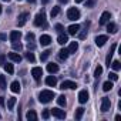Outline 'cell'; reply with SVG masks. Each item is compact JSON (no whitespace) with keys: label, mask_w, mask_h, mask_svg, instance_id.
I'll list each match as a JSON object with an SVG mask.
<instances>
[{"label":"cell","mask_w":121,"mask_h":121,"mask_svg":"<svg viewBox=\"0 0 121 121\" xmlns=\"http://www.w3.org/2000/svg\"><path fill=\"white\" fill-rule=\"evenodd\" d=\"M6 39H7V37H6L4 34H0V40H6Z\"/></svg>","instance_id":"obj_45"},{"label":"cell","mask_w":121,"mask_h":121,"mask_svg":"<svg viewBox=\"0 0 121 121\" xmlns=\"http://www.w3.org/2000/svg\"><path fill=\"white\" fill-rule=\"evenodd\" d=\"M13 50H16V51H20L22 48H23V44L22 43H17V41H13Z\"/></svg>","instance_id":"obj_33"},{"label":"cell","mask_w":121,"mask_h":121,"mask_svg":"<svg viewBox=\"0 0 121 121\" xmlns=\"http://www.w3.org/2000/svg\"><path fill=\"white\" fill-rule=\"evenodd\" d=\"M27 2H29V3H34V2H36V0H27Z\"/></svg>","instance_id":"obj_46"},{"label":"cell","mask_w":121,"mask_h":121,"mask_svg":"<svg viewBox=\"0 0 121 121\" xmlns=\"http://www.w3.org/2000/svg\"><path fill=\"white\" fill-rule=\"evenodd\" d=\"M67 50H69V53H70V54H73V53H76V51L78 50V43H77V41H71Z\"/></svg>","instance_id":"obj_20"},{"label":"cell","mask_w":121,"mask_h":121,"mask_svg":"<svg viewBox=\"0 0 121 121\" xmlns=\"http://www.w3.org/2000/svg\"><path fill=\"white\" fill-rule=\"evenodd\" d=\"M54 29H56V31H57L58 34H60V33H63V30H64V27H63L61 24H56V27H54Z\"/></svg>","instance_id":"obj_40"},{"label":"cell","mask_w":121,"mask_h":121,"mask_svg":"<svg viewBox=\"0 0 121 121\" xmlns=\"http://www.w3.org/2000/svg\"><path fill=\"white\" fill-rule=\"evenodd\" d=\"M10 90H12L13 93H20V90H22L20 83H19V81H13L12 86H10Z\"/></svg>","instance_id":"obj_22"},{"label":"cell","mask_w":121,"mask_h":121,"mask_svg":"<svg viewBox=\"0 0 121 121\" xmlns=\"http://www.w3.org/2000/svg\"><path fill=\"white\" fill-rule=\"evenodd\" d=\"M0 105H2V107L4 105V98L3 97H0Z\"/></svg>","instance_id":"obj_44"},{"label":"cell","mask_w":121,"mask_h":121,"mask_svg":"<svg viewBox=\"0 0 121 121\" xmlns=\"http://www.w3.org/2000/svg\"><path fill=\"white\" fill-rule=\"evenodd\" d=\"M34 26L40 27V26H46V14H44V10H41V13H39L34 19Z\"/></svg>","instance_id":"obj_3"},{"label":"cell","mask_w":121,"mask_h":121,"mask_svg":"<svg viewBox=\"0 0 121 121\" xmlns=\"http://www.w3.org/2000/svg\"><path fill=\"white\" fill-rule=\"evenodd\" d=\"M14 104H16V98H14V97L9 98V101H7V108H9V110H13Z\"/></svg>","instance_id":"obj_32"},{"label":"cell","mask_w":121,"mask_h":121,"mask_svg":"<svg viewBox=\"0 0 121 121\" xmlns=\"http://www.w3.org/2000/svg\"><path fill=\"white\" fill-rule=\"evenodd\" d=\"M4 63H6V56L2 54V56H0V64H4Z\"/></svg>","instance_id":"obj_43"},{"label":"cell","mask_w":121,"mask_h":121,"mask_svg":"<svg viewBox=\"0 0 121 121\" xmlns=\"http://www.w3.org/2000/svg\"><path fill=\"white\" fill-rule=\"evenodd\" d=\"M81 2H84V0H76V3H81Z\"/></svg>","instance_id":"obj_47"},{"label":"cell","mask_w":121,"mask_h":121,"mask_svg":"<svg viewBox=\"0 0 121 121\" xmlns=\"http://www.w3.org/2000/svg\"><path fill=\"white\" fill-rule=\"evenodd\" d=\"M88 97H90V94H88L87 90H81V91L78 93V101H80L81 104L87 103V101H88Z\"/></svg>","instance_id":"obj_8"},{"label":"cell","mask_w":121,"mask_h":121,"mask_svg":"<svg viewBox=\"0 0 121 121\" xmlns=\"http://www.w3.org/2000/svg\"><path fill=\"white\" fill-rule=\"evenodd\" d=\"M20 37H22V33H20L19 30H13V31L10 33V36H9L10 41H19V40H20Z\"/></svg>","instance_id":"obj_12"},{"label":"cell","mask_w":121,"mask_h":121,"mask_svg":"<svg viewBox=\"0 0 121 121\" xmlns=\"http://www.w3.org/2000/svg\"><path fill=\"white\" fill-rule=\"evenodd\" d=\"M51 43V37L48 36V34H43L41 37H40V44L41 46H48Z\"/></svg>","instance_id":"obj_14"},{"label":"cell","mask_w":121,"mask_h":121,"mask_svg":"<svg viewBox=\"0 0 121 121\" xmlns=\"http://www.w3.org/2000/svg\"><path fill=\"white\" fill-rule=\"evenodd\" d=\"M83 114H84V108H83V107H78V108L76 110V114H74V117H76V120H81V117H83Z\"/></svg>","instance_id":"obj_25"},{"label":"cell","mask_w":121,"mask_h":121,"mask_svg":"<svg viewBox=\"0 0 121 121\" xmlns=\"http://www.w3.org/2000/svg\"><path fill=\"white\" fill-rule=\"evenodd\" d=\"M27 17H29V13H22L20 16H19V20H17V26L19 27H22V26H24L26 24V22H27Z\"/></svg>","instance_id":"obj_11"},{"label":"cell","mask_w":121,"mask_h":121,"mask_svg":"<svg viewBox=\"0 0 121 121\" xmlns=\"http://www.w3.org/2000/svg\"><path fill=\"white\" fill-rule=\"evenodd\" d=\"M50 112H51L56 118H58V120H64V118H66V111H64V110H60V108H53Z\"/></svg>","instance_id":"obj_5"},{"label":"cell","mask_w":121,"mask_h":121,"mask_svg":"<svg viewBox=\"0 0 121 121\" xmlns=\"http://www.w3.org/2000/svg\"><path fill=\"white\" fill-rule=\"evenodd\" d=\"M0 88L2 90L6 88V77L4 76H0Z\"/></svg>","instance_id":"obj_35"},{"label":"cell","mask_w":121,"mask_h":121,"mask_svg":"<svg viewBox=\"0 0 121 121\" xmlns=\"http://www.w3.org/2000/svg\"><path fill=\"white\" fill-rule=\"evenodd\" d=\"M110 107H111L110 98H108V97H103V98H101V107H100V110H101L103 112H107V111L110 110Z\"/></svg>","instance_id":"obj_4"},{"label":"cell","mask_w":121,"mask_h":121,"mask_svg":"<svg viewBox=\"0 0 121 121\" xmlns=\"http://www.w3.org/2000/svg\"><path fill=\"white\" fill-rule=\"evenodd\" d=\"M67 41H69V36H67V34H64V33H60V34H58V39H57V43H58V44L63 46V44H66Z\"/></svg>","instance_id":"obj_15"},{"label":"cell","mask_w":121,"mask_h":121,"mask_svg":"<svg viewBox=\"0 0 121 121\" xmlns=\"http://www.w3.org/2000/svg\"><path fill=\"white\" fill-rule=\"evenodd\" d=\"M69 54H70V53H69L67 48H61V50L58 51V58H60V60H67Z\"/></svg>","instance_id":"obj_19"},{"label":"cell","mask_w":121,"mask_h":121,"mask_svg":"<svg viewBox=\"0 0 121 121\" xmlns=\"http://www.w3.org/2000/svg\"><path fill=\"white\" fill-rule=\"evenodd\" d=\"M107 40H108L107 36H97V37H95V44H97L98 47H103Z\"/></svg>","instance_id":"obj_13"},{"label":"cell","mask_w":121,"mask_h":121,"mask_svg":"<svg viewBox=\"0 0 121 121\" xmlns=\"http://www.w3.org/2000/svg\"><path fill=\"white\" fill-rule=\"evenodd\" d=\"M26 58L29 60V61H31V63H34V60H36V57H34V54L33 53H26Z\"/></svg>","instance_id":"obj_36"},{"label":"cell","mask_w":121,"mask_h":121,"mask_svg":"<svg viewBox=\"0 0 121 121\" xmlns=\"http://www.w3.org/2000/svg\"><path fill=\"white\" fill-rule=\"evenodd\" d=\"M0 118H2V114H0Z\"/></svg>","instance_id":"obj_51"},{"label":"cell","mask_w":121,"mask_h":121,"mask_svg":"<svg viewBox=\"0 0 121 121\" xmlns=\"http://www.w3.org/2000/svg\"><path fill=\"white\" fill-rule=\"evenodd\" d=\"M115 48H117V44H112V46H111V48H110V51H108V54H107V58H105V64H107V67H110V64H111L112 54H114Z\"/></svg>","instance_id":"obj_9"},{"label":"cell","mask_w":121,"mask_h":121,"mask_svg":"<svg viewBox=\"0 0 121 121\" xmlns=\"http://www.w3.org/2000/svg\"><path fill=\"white\" fill-rule=\"evenodd\" d=\"M31 76H33V78H34L36 81H39V80L41 78V76H43L41 67H33V69H31Z\"/></svg>","instance_id":"obj_6"},{"label":"cell","mask_w":121,"mask_h":121,"mask_svg":"<svg viewBox=\"0 0 121 121\" xmlns=\"http://www.w3.org/2000/svg\"><path fill=\"white\" fill-rule=\"evenodd\" d=\"M60 88L61 90H67V88H70V90H74V88H77V84L74 83V81H63L61 83V86H60Z\"/></svg>","instance_id":"obj_7"},{"label":"cell","mask_w":121,"mask_h":121,"mask_svg":"<svg viewBox=\"0 0 121 121\" xmlns=\"http://www.w3.org/2000/svg\"><path fill=\"white\" fill-rule=\"evenodd\" d=\"M110 66L112 67V70H114V71H118V70L121 69V66H120V61H112Z\"/></svg>","instance_id":"obj_34"},{"label":"cell","mask_w":121,"mask_h":121,"mask_svg":"<svg viewBox=\"0 0 121 121\" xmlns=\"http://www.w3.org/2000/svg\"><path fill=\"white\" fill-rule=\"evenodd\" d=\"M48 117H50V111H48V110H44V111H43V118L47 120Z\"/></svg>","instance_id":"obj_42"},{"label":"cell","mask_w":121,"mask_h":121,"mask_svg":"<svg viewBox=\"0 0 121 121\" xmlns=\"http://www.w3.org/2000/svg\"><path fill=\"white\" fill-rule=\"evenodd\" d=\"M53 98H54V91H51V90H43L39 94V101L40 103H44V104L50 103Z\"/></svg>","instance_id":"obj_1"},{"label":"cell","mask_w":121,"mask_h":121,"mask_svg":"<svg viewBox=\"0 0 121 121\" xmlns=\"http://www.w3.org/2000/svg\"><path fill=\"white\" fill-rule=\"evenodd\" d=\"M67 19L71 20V22L78 20V19H80V12H78L76 7H70V9L67 10Z\"/></svg>","instance_id":"obj_2"},{"label":"cell","mask_w":121,"mask_h":121,"mask_svg":"<svg viewBox=\"0 0 121 121\" xmlns=\"http://www.w3.org/2000/svg\"><path fill=\"white\" fill-rule=\"evenodd\" d=\"M66 103H67V101H66V97H64V95H58V97H57V104H58L60 107H66Z\"/></svg>","instance_id":"obj_26"},{"label":"cell","mask_w":121,"mask_h":121,"mask_svg":"<svg viewBox=\"0 0 121 121\" xmlns=\"http://www.w3.org/2000/svg\"><path fill=\"white\" fill-rule=\"evenodd\" d=\"M47 71H48L50 74H54V73L58 71V66H57L56 63H50V64H47Z\"/></svg>","instance_id":"obj_18"},{"label":"cell","mask_w":121,"mask_h":121,"mask_svg":"<svg viewBox=\"0 0 121 121\" xmlns=\"http://www.w3.org/2000/svg\"><path fill=\"white\" fill-rule=\"evenodd\" d=\"M46 84H47V86H50V87H54V86L57 84V78H56V77H53V76H48V77L46 78Z\"/></svg>","instance_id":"obj_21"},{"label":"cell","mask_w":121,"mask_h":121,"mask_svg":"<svg viewBox=\"0 0 121 121\" xmlns=\"http://www.w3.org/2000/svg\"><path fill=\"white\" fill-rule=\"evenodd\" d=\"M17 2H20V0H17Z\"/></svg>","instance_id":"obj_52"},{"label":"cell","mask_w":121,"mask_h":121,"mask_svg":"<svg viewBox=\"0 0 121 121\" xmlns=\"http://www.w3.org/2000/svg\"><path fill=\"white\" fill-rule=\"evenodd\" d=\"M78 31H80V26H78V24H71V26L69 27V34H71V36L78 34Z\"/></svg>","instance_id":"obj_16"},{"label":"cell","mask_w":121,"mask_h":121,"mask_svg":"<svg viewBox=\"0 0 121 121\" xmlns=\"http://www.w3.org/2000/svg\"><path fill=\"white\" fill-rule=\"evenodd\" d=\"M108 77H110V80H111V81H117V80H118L117 73H110V74H108Z\"/></svg>","instance_id":"obj_39"},{"label":"cell","mask_w":121,"mask_h":121,"mask_svg":"<svg viewBox=\"0 0 121 121\" xmlns=\"http://www.w3.org/2000/svg\"><path fill=\"white\" fill-rule=\"evenodd\" d=\"M107 31H108V33H111V34L117 33V26H115L114 23L108 22V23H107Z\"/></svg>","instance_id":"obj_23"},{"label":"cell","mask_w":121,"mask_h":121,"mask_svg":"<svg viewBox=\"0 0 121 121\" xmlns=\"http://www.w3.org/2000/svg\"><path fill=\"white\" fill-rule=\"evenodd\" d=\"M103 90H104V91H110V90H112V83H111V81H105V83L103 84Z\"/></svg>","instance_id":"obj_29"},{"label":"cell","mask_w":121,"mask_h":121,"mask_svg":"<svg viewBox=\"0 0 121 121\" xmlns=\"http://www.w3.org/2000/svg\"><path fill=\"white\" fill-rule=\"evenodd\" d=\"M60 2H61V3H67V0H60Z\"/></svg>","instance_id":"obj_48"},{"label":"cell","mask_w":121,"mask_h":121,"mask_svg":"<svg viewBox=\"0 0 121 121\" xmlns=\"http://www.w3.org/2000/svg\"><path fill=\"white\" fill-rule=\"evenodd\" d=\"M9 58L12 60V61H14V63H20L22 61V56L17 54V53H9Z\"/></svg>","instance_id":"obj_17"},{"label":"cell","mask_w":121,"mask_h":121,"mask_svg":"<svg viewBox=\"0 0 121 121\" xmlns=\"http://www.w3.org/2000/svg\"><path fill=\"white\" fill-rule=\"evenodd\" d=\"M58 13H60V7H58V6H54V7L51 9V12H50V16H51V17H56Z\"/></svg>","instance_id":"obj_31"},{"label":"cell","mask_w":121,"mask_h":121,"mask_svg":"<svg viewBox=\"0 0 121 121\" xmlns=\"http://www.w3.org/2000/svg\"><path fill=\"white\" fill-rule=\"evenodd\" d=\"M26 118H27L29 121H36V120H37V114H36L33 110H30V111L26 114Z\"/></svg>","instance_id":"obj_24"},{"label":"cell","mask_w":121,"mask_h":121,"mask_svg":"<svg viewBox=\"0 0 121 121\" xmlns=\"http://www.w3.org/2000/svg\"><path fill=\"white\" fill-rule=\"evenodd\" d=\"M95 3H97V0H87V3H86V7L91 9V7H94V6H95Z\"/></svg>","instance_id":"obj_37"},{"label":"cell","mask_w":121,"mask_h":121,"mask_svg":"<svg viewBox=\"0 0 121 121\" xmlns=\"http://www.w3.org/2000/svg\"><path fill=\"white\" fill-rule=\"evenodd\" d=\"M0 13H2V4H0Z\"/></svg>","instance_id":"obj_49"},{"label":"cell","mask_w":121,"mask_h":121,"mask_svg":"<svg viewBox=\"0 0 121 121\" xmlns=\"http://www.w3.org/2000/svg\"><path fill=\"white\" fill-rule=\"evenodd\" d=\"M50 50H46V51H43L41 53V56H40V60H41V61H46V60L48 58V56H50Z\"/></svg>","instance_id":"obj_30"},{"label":"cell","mask_w":121,"mask_h":121,"mask_svg":"<svg viewBox=\"0 0 121 121\" xmlns=\"http://www.w3.org/2000/svg\"><path fill=\"white\" fill-rule=\"evenodd\" d=\"M3 2H10V0H3Z\"/></svg>","instance_id":"obj_50"},{"label":"cell","mask_w":121,"mask_h":121,"mask_svg":"<svg viewBox=\"0 0 121 121\" xmlns=\"http://www.w3.org/2000/svg\"><path fill=\"white\" fill-rule=\"evenodd\" d=\"M3 66H4V70H6L9 74H13V73H14V67H13V64H10V63H4Z\"/></svg>","instance_id":"obj_27"},{"label":"cell","mask_w":121,"mask_h":121,"mask_svg":"<svg viewBox=\"0 0 121 121\" xmlns=\"http://www.w3.org/2000/svg\"><path fill=\"white\" fill-rule=\"evenodd\" d=\"M87 26H88V23H87V24H86V30H83V31H81V33H80V34H78V36H80V39H81V40H83V39H86V37H87Z\"/></svg>","instance_id":"obj_38"},{"label":"cell","mask_w":121,"mask_h":121,"mask_svg":"<svg viewBox=\"0 0 121 121\" xmlns=\"http://www.w3.org/2000/svg\"><path fill=\"white\" fill-rule=\"evenodd\" d=\"M110 19H111V14H110V12H104V13L101 14V17H100V24H101V26L107 24V23L110 22Z\"/></svg>","instance_id":"obj_10"},{"label":"cell","mask_w":121,"mask_h":121,"mask_svg":"<svg viewBox=\"0 0 121 121\" xmlns=\"http://www.w3.org/2000/svg\"><path fill=\"white\" fill-rule=\"evenodd\" d=\"M26 39H27V41H33V40H34V34H33V33H27Z\"/></svg>","instance_id":"obj_41"},{"label":"cell","mask_w":121,"mask_h":121,"mask_svg":"<svg viewBox=\"0 0 121 121\" xmlns=\"http://www.w3.org/2000/svg\"><path fill=\"white\" fill-rule=\"evenodd\" d=\"M101 74H103V67H101V66H97V67H95V71H94V77H95V78H100Z\"/></svg>","instance_id":"obj_28"}]
</instances>
